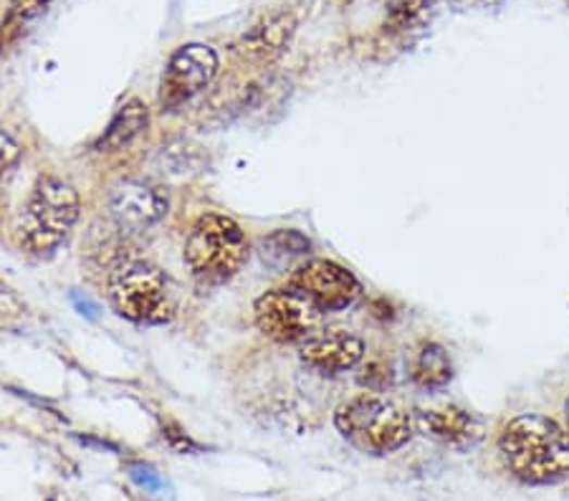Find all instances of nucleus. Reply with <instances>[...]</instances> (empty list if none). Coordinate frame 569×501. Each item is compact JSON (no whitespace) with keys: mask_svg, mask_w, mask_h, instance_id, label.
<instances>
[{"mask_svg":"<svg viewBox=\"0 0 569 501\" xmlns=\"http://www.w3.org/2000/svg\"><path fill=\"white\" fill-rule=\"evenodd\" d=\"M259 330L276 342L309 340L322 325V309L296 289H271L256 300L253 307Z\"/></svg>","mask_w":569,"mask_h":501,"instance_id":"423d86ee","label":"nucleus"},{"mask_svg":"<svg viewBox=\"0 0 569 501\" xmlns=\"http://www.w3.org/2000/svg\"><path fill=\"white\" fill-rule=\"evenodd\" d=\"M504 464L519 481L547 487L569 476V436L557 420L547 416L514 418L498 436Z\"/></svg>","mask_w":569,"mask_h":501,"instance_id":"f257e3e1","label":"nucleus"},{"mask_svg":"<svg viewBox=\"0 0 569 501\" xmlns=\"http://www.w3.org/2000/svg\"><path fill=\"white\" fill-rule=\"evenodd\" d=\"M301 363L322 375H339L352 370L364 357V342L347 330L314 332L301 344Z\"/></svg>","mask_w":569,"mask_h":501,"instance_id":"9b49d317","label":"nucleus"},{"mask_svg":"<svg viewBox=\"0 0 569 501\" xmlns=\"http://www.w3.org/2000/svg\"><path fill=\"white\" fill-rule=\"evenodd\" d=\"M168 195L150 183L127 180L116 185L109 198V210L120 229L143 231L147 225L158 223L168 213Z\"/></svg>","mask_w":569,"mask_h":501,"instance_id":"1a4fd4ad","label":"nucleus"},{"mask_svg":"<svg viewBox=\"0 0 569 501\" xmlns=\"http://www.w3.org/2000/svg\"><path fill=\"white\" fill-rule=\"evenodd\" d=\"M410 370L416 386L425 390L446 388L450 378H454V363H450V355L446 352V347H441V344L435 342H428L418 350Z\"/></svg>","mask_w":569,"mask_h":501,"instance_id":"4468645a","label":"nucleus"},{"mask_svg":"<svg viewBox=\"0 0 569 501\" xmlns=\"http://www.w3.org/2000/svg\"><path fill=\"white\" fill-rule=\"evenodd\" d=\"M565 3H567V5H569V0H565Z\"/></svg>","mask_w":569,"mask_h":501,"instance_id":"b1692460","label":"nucleus"},{"mask_svg":"<svg viewBox=\"0 0 569 501\" xmlns=\"http://www.w3.org/2000/svg\"><path fill=\"white\" fill-rule=\"evenodd\" d=\"M150 127V112L139 99H132L124 105L120 112L114 114V120L109 122L104 135L97 139V152H120L139 139Z\"/></svg>","mask_w":569,"mask_h":501,"instance_id":"ddd939ff","label":"nucleus"},{"mask_svg":"<svg viewBox=\"0 0 569 501\" xmlns=\"http://www.w3.org/2000/svg\"><path fill=\"white\" fill-rule=\"evenodd\" d=\"M218 53L206 44H188L181 46L173 57H170L165 74L160 82V105L165 109H175L190 101L195 94L208 89L210 82L215 80Z\"/></svg>","mask_w":569,"mask_h":501,"instance_id":"0eeeda50","label":"nucleus"},{"mask_svg":"<svg viewBox=\"0 0 569 501\" xmlns=\"http://www.w3.org/2000/svg\"><path fill=\"white\" fill-rule=\"evenodd\" d=\"M288 286L307 296L311 304H317L322 311H339L360 294V281L345 266L326 261V258H314V261L301 264L292 273Z\"/></svg>","mask_w":569,"mask_h":501,"instance_id":"6e6552de","label":"nucleus"},{"mask_svg":"<svg viewBox=\"0 0 569 501\" xmlns=\"http://www.w3.org/2000/svg\"><path fill=\"white\" fill-rule=\"evenodd\" d=\"M309 239L301 236L299 231H276L269 239L261 241V254L263 261L282 266L284 261H292L296 256L309 254Z\"/></svg>","mask_w":569,"mask_h":501,"instance_id":"dca6fc26","label":"nucleus"},{"mask_svg":"<svg viewBox=\"0 0 569 501\" xmlns=\"http://www.w3.org/2000/svg\"><path fill=\"white\" fill-rule=\"evenodd\" d=\"M18 155H21L18 143H15L8 132L0 130V175H3V172L11 168L15 160H18Z\"/></svg>","mask_w":569,"mask_h":501,"instance_id":"aec40b11","label":"nucleus"},{"mask_svg":"<svg viewBox=\"0 0 569 501\" xmlns=\"http://www.w3.org/2000/svg\"><path fill=\"white\" fill-rule=\"evenodd\" d=\"M162 438L170 443V449L177 451V453H195L200 451V445L193 441L190 436H185L181 428L177 426H165V430H162Z\"/></svg>","mask_w":569,"mask_h":501,"instance_id":"6ab92c4d","label":"nucleus"},{"mask_svg":"<svg viewBox=\"0 0 569 501\" xmlns=\"http://www.w3.org/2000/svg\"><path fill=\"white\" fill-rule=\"evenodd\" d=\"M124 472H127L129 481L135 484L139 491H145L147 497L160 499V501H173L175 499L173 484H170L165 476H162L152 464H145V461H129V464L124 466Z\"/></svg>","mask_w":569,"mask_h":501,"instance_id":"f3484780","label":"nucleus"},{"mask_svg":"<svg viewBox=\"0 0 569 501\" xmlns=\"http://www.w3.org/2000/svg\"><path fill=\"white\" fill-rule=\"evenodd\" d=\"M567 426H569V401H567Z\"/></svg>","mask_w":569,"mask_h":501,"instance_id":"5701e85b","label":"nucleus"},{"mask_svg":"<svg viewBox=\"0 0 569 501\" xmlns=\"http://www.w3.org/2000/svg\"><path fill=\"white\" fill-rule=\"evenodd\" d=\"M109 302L137 325H165L175 315L173 289L165 273L147 261H120L109 273Z\"/></svg>","mask_w":569,"mask_h":501,"instance_id":"20e7f679","label":"nucleus"},{"mask_svg":"<svg viewBox=\"0 0 569 501\" xmlns=\"http://www.w3.org/2000/svg\"><path fill=\"white\" fill-rule=\"evenodd\" d=\"M76 438H79V443H84V445H91V449H101V451H112V453H116V451H120V449H116V445H114V443H109V441H97V438H89V436H76Z\"/></svg>","mask_w":569,"mask_h":501,"instance_id":"4be33fe9","label":"nucleus"},{"mask_svg":"<svg viewBox=\"0 0 569 501\" xmlns=\"http://www.w3.org/2000/svg\"><path fill=\"white\" fill-rule=\"evenodd\" d=\"M334 426L355 449L364 453H393L412 436V418L400 405L380 395H357L334 413Z\"/></svg>","mask_w":569,"mask_h":501,"instance_id":"f03ea898","label":"nucleus"},{"mask_svg":"<svg viewBox=\"0 0 569 501\" xmlns=\"http://www.w3.org/2000/svg\"><path fill=\"white\" fill-rule=\"evenodd\" d=\"M433 0H389L385 30L389 34H405L425 21Z\"/></svg>","mask_w":569,"mask_h":501,"instance_id":"a211bd4d","label":"nucleus"},{"mask_svg":"<svg viewBox=\"0 0 569 501\" xmlns=\"http://www.w3.org/2000/svg\"><path fill=\"white\" fill-rule=\"evenodd\" d=\"M296 28V21L292 13H276L271 19L261 21L259 26H253L240 41V53L248 61L263 64V61L276 59L282 53L288 41H292Z\"/></svg>","mask_w":569,"mask_h":501,"instance_id":"f8f14e48","label":"nucleus"},{"mask_svg":"<svg viewBox=\"0 0 569 501\" xmlns=\"http://www.w3.org/2000/svg\"><path fill=\"white\" fill-rule=\"evenodd\" d=\"M82 200L66 180L44 175L21 216V241L30 254H51L79 221Z\"/></svg>","mask_w":569,"mask_h":501,"instance_id":"7ed1b4c3","label":"nucleus"},{"mask_svg":"<svg viewBox=\"0 0 569 501\" xmlns=\"http://www.w3.org/2000/svg\"><path fill=\"white\" fill-rule=\"evenodd\" d=\"M72 304H74V309L79 311L82 317L91 319V322H97V319L101 317L99 304H97L95 300H91L89 294H84V292H72Z\"/></svg>","mask_w":569,"mask_h":501,"instance_id":"412c9836","label":"nucleus"},{"mask_svg":"<svg viewBox=\"0 0 569 501\" xmlns=\"http://www.w3.org/2000/svg\"><path fill=\"white\" fill-rule=\"evenodd\" d=\"M248 256L244 231L231 218L208 213L193 225L185 244V264L200 284H223L236 277Z\"/></svg>","mask_w":569,"mask_h":501,"instance_id":"39448f33","label":"nucleus"},{"mask_svg":"<svg viewBox=\"0 0 569 501\" xmlns=\"http://www.w3.org/2000/svg\"><path fill=\"white\" fill-rule=\"evenodd\" d=\"M412 426L425 438H431V441L441 445H448L454 451H471L483 441V420L473 416L471 411L456 408V405L418 411Z\"/></svg>","mask_w":569,"mask_h":501,"instance_id":"9d476101","label":"nucleus"},{"mask_svg":"<svg viewBox=\"0 0 569 501\" xmlns=\"http://www.w3.org/2000/svg\"><path fill=\"white\" fill-rule=\"evenodd\" d=\"M51 0H11L0 21V51H8L26 36V30L49 11Z\"/></svg>","mask_w":569,"mask_h":501,"instance_id":"2eb2a0df","label":"nucleus"}]
</instances>
